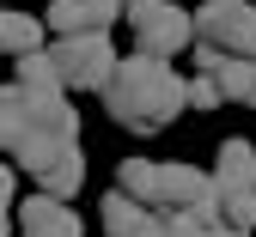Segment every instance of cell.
Listing matches in <instances>:
<instances>
[{
  "mask_svg": "<svg viewBox=\"0 0 256 237\" xmlns=\"http://www.w3.org/2000/svg\"><path fill=\"white\" fill-rule=\"evenodd\" d=\"M80 183H86V152H80V140H74V146H61V152L43 164V171H37V189L55 195V201H74Z\"/></svg>",
  "mask_w": 256,
  "mask_h": 237,
  "instance_id": "obj_8",
  "label": "cell"
},
{
  "mask_svg": "<svg viewBox=\"0 0 256 237\" xmlns=\"http://www.w3.org/2000/svg\"><path fill=\"white\" fill-rule=\"evenodd\" d=\"M104 110H110V122H122L128 134H158V128H171V122L189 110L183 73H171V61L128 55V61H116V73L104 79Z\"/></svg>",
  "mask_w": 256,
  "mask_h": 237,
  "instance_id": "obj_1",
  "label": "cell"
},
{
  "mask_svg": "<svg viewBox=\"0 0 256 237\" xmlns=\"http://www.w3.org/2000/svg\"><path fill=\"white\" fill-rule=\"evenodd\" d=\"M183 97H189V110H220V104H226V97H220V79H214V73L183 79Z\"/></svg>",
  "mask_w": 256,
  "mask_h": 237,
  "instance_id": "obj_17",
  "label": "cell"
},
{
  "mask_svg": "<svg viewBox=\"0 0 256 237\" xmlns=\"http://www.w3.org/2000/svg\"><path fill=\"white\" fill-rule=\"evenodd\" d=\"M24 237H80V219L68 201H55V195H37V201H24V207L12 213Z\"/></svg>",
  "mask_w": 256,
  "mask_h": 237,
  "instance_id": "obj_7",
  "label": "cell"
},
{
  "mask_svg": "<svg viewBox=\"0 0 256 237\" xmlns=\"http://www.w3.org/2000/svg\"><path fill=\"white\" fill-rule=\"evenodd\" d=\"M214 183H256V146L250 140H220V158H214Z\"/></svg>",
  "mask_w": 256,
  "mask_h": 237,
  "instance_id": "obj_15",
  "label": "cell"
},
{
  "mask_svg": "<svg viewBox=\"0 0 256 237\" xmlns=\"http://www.w3.org/2000/svg\"><path fill=\"white\" fill-rule=\"evenodd\" d=\"M122 24V6L116 0H55L43 30H55V37H86V30H110Z\"/></svg>",
  "mask_w": 256,
  "mask_h": 237,
  "instance_id": "obj_5",
  "label": "cell"
},
{
  "mask_svg": "<svg viewBox=\"0 0 256 237\" xmlns=\"http://www.w3.org/2000/svg\"><path fill=\"white\" fill-rule=\"evenodd\" d=\"M189 24H196V43L256 61V6L250 0H202V12H189Z\"/></svg>",
  "mask_w": 256,
  "mask_h": 237,
  "instance_id": "obj_3",
  "label": "cell"
},
{
  "mask_svg": "<svg viewBox=\"0 0 256 237\" xmlns=\"http://www.w3.org/2000/svg\"><path fill=\"white\" fill-rule=\"evenodd\" d=\"M49 61H55V73H61V91H104V79L116 73V43H110V30L55 37Z\"/></svg>",
  "mask_w": 256,
  "mask_h": 237,
  "instance_id": "obj_2",
  "label": "cell"
},
{
  "mask_svg": "<svg viewBox=\"0 0 256 237\" xmlns=\"http://www.w3.org/2000/svg\"><path fill=\"white\" fill-rule=\"evenodd\" d=\"M12 85H24V91H61V73H55L49 49H30V55H18V79H12Z\"/></svg>",
  "mask_w": 256,
  "mask_h": 237,
  "instance_id": "obj_16",
  "label": "cell"
},
{
  "mask_svg": "<svg viewBox=\"0 0 256 237\" xmlns=\"http://www.w3.org/2000/svg\"><path fill=\"white\" fill-rule=\"evenodd\" d=\"M30 49H43V18H30V12H12V6H0V55H30Z\"/></svg>",
  "mask_w": 256,
  "mask_h": 237,
  "instance_id": "obj_10",
  "label": "cell"
},
{
  "mask_svg": "<svg viewBox=\"0 0 256 237\" xmlns=\"http://www.w3.org/2000/svg\"><path fill=\"white\" fill-rule=\"evenodd\" d=\"M24 134H30V97L18 85H6L0 91V152H18Z\"/></svg>",
  "mask_w": 256,
  "mask_h": 237,
  "instance_id": "obj_11",
  "label": "cell"
},
{
  "mask_svg": "<svg viewBox=\"0 0 256 237\" xmlns=\"http://www.w3.org/2000/svg\"><path fill=\"white\" fill-rule=\"evenodd\" d=\"M214 177L196 171V164H158V207L152 213H196L202 201H208Z\"/></svg>",
  "mask_w": 256,
  "mask_h": 237,
  "instance_id": "obj_6",
  "label": "cell"
},
{
  "mask_svg": "<svg viewBox=\"0 0 256 237\" xmlns=\"http://www.w3.org/2000/svg\"><path fill=\"white\" fill-rule=\"evenodd\" d=\"M208 207H214L220 225L256 231V183H214V189H208Z\"/></svg>",
  "mask_w": 256,
  "mask_h": 237,
  "instance_id": "obj_9",
  "label": "cell"
},
{
  "mask_svg": "<svg viewBox=\"0 0 256 237\" xmlns=\"http://www.w3.org/2000/svg\"><path fill=\"white\" fill-rule=\"evenodd\" d=\"M116 189L140 207H158V164L152 158H122L116 164Z\"/></svg>",
  "mask_w": 256,
  "mask_h": 237,
  "instance_id": "obj_12",
  "label": "cell"
},
{
  "mask_svg": "<svg viewBox=\"0 0 256 237\" xmlns=\"http://www.w3.org/2000/svg\"><path fill=\"white\" fill-rule=\"evenodd\" d=\"M0 237H12V213H0Z\"/></svg>",
  "mask_w": 256,
  "mask_h": 237,
  "instance_id": "obj_19",
  "label": "cell"
},
{
  "mask_svg": "<svg viewBox=\"0 0 256 237\" xmlns=\"http://www.w3.org/2000/svg\"><path fill=\"white\" fill-rule=\"evenodd\" d=\"M12 195H18V177L12 164H0V213H12Z\"/></svg>",
  "mask_w": 256,
  "mask_h": 237,
  "instance_id": "obj_18",
  "label": "cell"
},
{
  "mask_svg": "<svg viewBox=\"0 0 256 237\" xmlns=\"http://www.w3.org/2000/svg\"><path fill=\"white\" fill-rule=\"evenodd\" d=\"M214 79H220V97H226V104H244V110H256V61H238V55H226Z\"/></svg>",
  "mask_w": 256,
  "mask_h": 237,
  "instance_id": "obj_14",
  "label": "cell"
},
{
  "mask_svg": "<svg viewBox=\"0 0 256 237\" xmlns=\"http://www.w3.org/2000/svg\"><path fill=\"white\" fill-rule=\"evenodd\" d=\"M98 219H104L110 237H134V231L152 219V207H140V201H128L122 189H110V195H104V207H98Z\"/></svg>",
  "mask_w": 256,
  "mask_h": 237,
  "instance_id": "obj_13",
  "label": "cell"
},
{
  "mask_svg": "<svg viewBox=\"0 0 256 237\" xmlns=\"http://www.w3.org/2000/svg\"><path fill=\"white\" fill-rule=\"evenodd\" d=\"M128 30H134V55H152V61H171L196 43V24H189L183 6L171 0H140L128 6Z\"/></svg>",
  "mask_w": 256,
  "mask_h": 237,
  "instance_id": "obj_4",
  "label": "cell"
},
{
  "mask_svg": "<svg viewBox=\"0 0 256 237\" xmlns=\"http://www.w3.org/2000/svg\"><path fill=\"white\" fill-rule=\"evenodd\" d=\"M116 6H122V12H128V6H140V0H116Z\"/></svg>",
  "mask_w": 256,
  "mask_h": 237,
  "instance_id": "obj_20",
  "label": "cell"
}]
</instances>
